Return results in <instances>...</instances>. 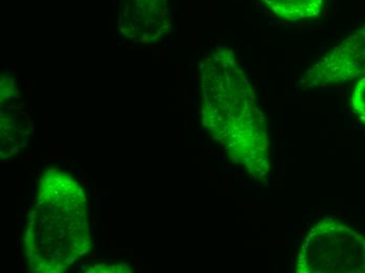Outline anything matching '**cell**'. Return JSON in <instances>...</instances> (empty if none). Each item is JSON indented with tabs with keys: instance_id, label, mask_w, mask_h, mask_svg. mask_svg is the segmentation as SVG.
Here are the masks:
<instances>
[{
	"instance_id": "cell-6",
	"label": "cell",
	"mask_w": 365,
	"mask_h": 273,
	"mask_svg": "<svg viewBox=\"0 0 365 273\" xmlns=\"http://www.w3.org/2000/svg\"><path fill=\"white\" fill-rule=\"evenodd\" d=\"M278 19L288 22L319 19L324 0H260Z\"/></svg>"
},
{
	"instance_id": "cell-4",
	"label": "cell",
	"mask_w": 365,
	"mask_h": 273,
	"mask_svg": "<svg viewBox=\"0 0 365 273\" xmlns=\"http://www.w3.org/2000/svg\"><path fill=\"white\" fill-rule=\"evenodd\" d=\"M365 76V26L311 66L302 79L308 88L347 83Z\"/></svg>"
},
{
	"instance_id": "cell-2",
	"label": "cell",
	"mask_w": 365,
	"mask_h": 273,
	"mask_svg": "<svg viewBox=\"0 0 365 273\" xmlns=\"http://www.w3.org/2000/svg\"><path fill=\"white\" fill-rule=\"evenodd\" d=\"M22 243L29 268L39 273L66 272L91 252L88 197L72 175L50 168L40 177Z\"/></svg>"
},
{
	"instance_id": "cell-3",
	"label": "cell",
	"mask_w": 365,
	"mask_h": 273,
	"mask_svg": "<svg viewBox=\"0 0 365 273\" xmlns=\"http://www.w3.org/2000/svg\"><path fill=\"white\" fill-rule=\"evenodd\" d=\"M297 273H365V237L335 217L318 221L304 237Z\"/></svg>"
},
{
	"instance_id": "cell-5",
	"label": "cell",
	"mask_w": 365,
	"mask_h": 273,
	"mask_svg": "<svg viewBox=\"0 0 365 273\" xmlns=\"http://www.w3.org/2000/svg\"><path fill=\"white\" fill-rule=\"evenodd\" d=\"M117 26L133 43L155 44L170 32L168 0H118Z\"/></svg>"
},
{
	"instance_id": "cell-7",
	"label": "cell",
	"mask_w": 365,
	"mask_h": 273,
	"mask_svg": "<svg viewBox=\"0 0 365 273\" xmlns=\"http://www.w3.org/2000/svg\"><path fill=\"white\" fill-rule=\"evenodd\" d=\"M351 105L355 116L365 125V77H362L354 88Z\"/></svg>"
},
{
	"instance_id": "cell-1",
	"label": "cell",
	"mask_w": 365,
	"mask_h": 273,
	"mask_svg": "<svg viewBox=\"0 0 365 273\" xmlns=\"http://www.w3.org/2000/svg\"><path fill=\"white\" fill-rule=\"evenodd\" d=\"M200 93L202 128L233 163L266 184L271 172L268 123L233 50L222 46L205 58Z\"/></svg>"
},
{
	"instance_id": "cell-8",
	"label": "cell",
	"mask_w": 365,
	"mask_h": 273,
	"mask_svg": "<svg viewBox=\"0 0 365 273\" xmlns=\"http://www.w3.org/2000/svg\"><path fill=\"white\" fill-rule=\"evenodd\" d=\"M84 272H133V267L126 264H96V265L86 267Z\"/></svg>"
}]
</instances>
